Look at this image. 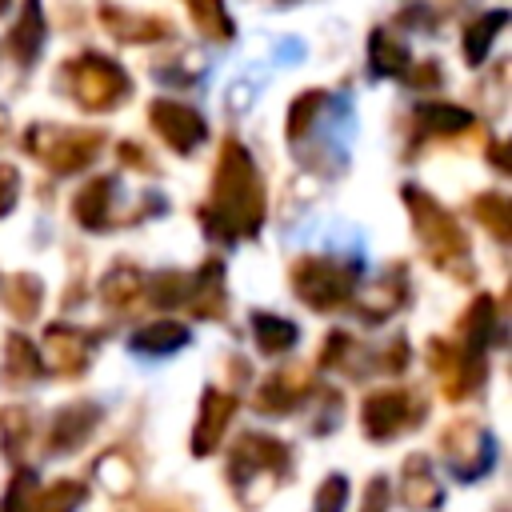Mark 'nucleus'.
<instances>
[{
  "mask_svg": "<svg viewBox=\"0 0 512 512\" xmlns=\"http://www.w3.org/2000/svg\"><path fill=\"white\" fill-rule=\"evenodd\" d=\"M404 496H408L412 508H436L440 504V484L432 480L424 460H408V468H404Z\"/></svg>",
  "mask_w": 512,
  "mask_h": 512,
  "instance_id": "obj_1",
  "label": "nucleus"
},
{
  "mask_svg": "<svg viewBox=\"0 0 512 512\" xmlns=\"http://www.w3.org/2000/svg\"><path fill=\"white\" fill-rule=\"evenodd\" d=\"M388 508V480H372L368 484V504L364 512H384Z\"/></svg>",
  "mask_w": 512,
  "mask_h": 512,
  "instance_id": "obj_3",
  "label": "nucleus"
},
{
  "mask_svg": "<svg viewBox=\"0 0 512 512\" xmlns=\"http://www.w3.org/2000/svg\"><path fill=\"white\" fill-rule=\"evenodd\" d=\"M344 508V480L332 476L324 488H320V500H316V512H340Z\"/></svg>",
  "mask_w": 512,
  "mask_h": 512,
  "instance_id": "obj_2",
  "label": "nucleus"
}]
</instances>
